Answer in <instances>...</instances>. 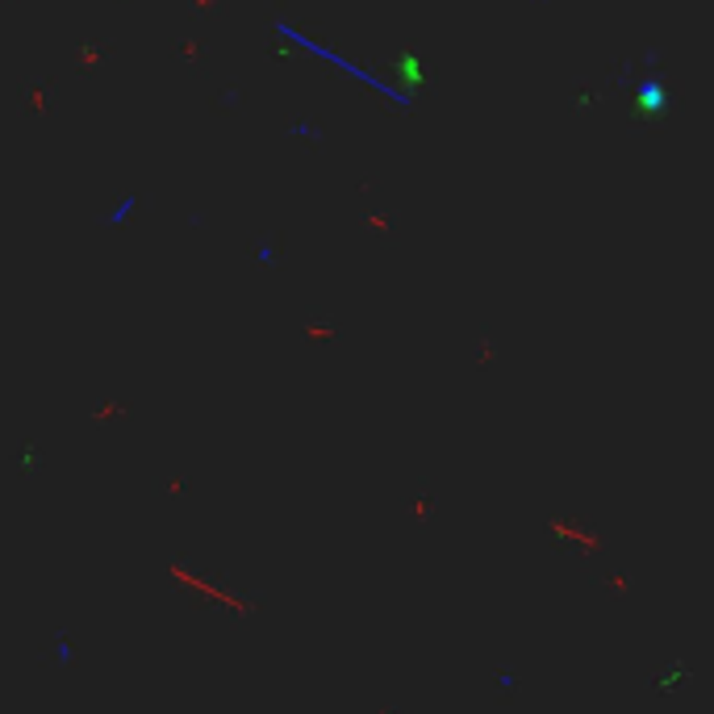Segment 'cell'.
<instances>
[{
  "mask_svg": "<svg viewBox=\"0 0 714 714\" xmlns=\"http://www.w3.org/2000/svg\"><path fill=\"white\" fill-rule=\"evenodd\" d=\"M685 681H693V669H689L685 660H672L669 669H660V677H656V689H660V693H672V689H681Z\"/></svg>",
  "mask_w": 714,
  "mask_h": 714,
  "instance_id": "cell-1",
  "label": "cell"
}]
</instances>
